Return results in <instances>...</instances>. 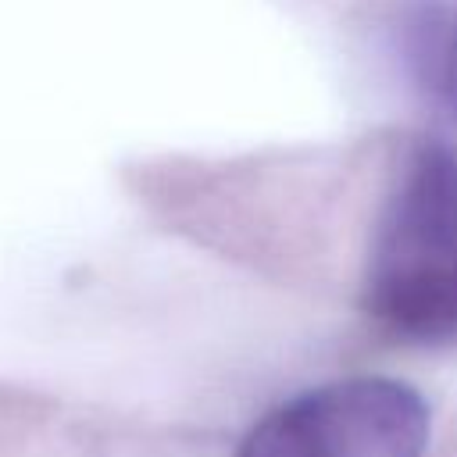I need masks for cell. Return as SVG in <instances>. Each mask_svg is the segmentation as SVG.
I'll use <instances>...</instances> for the list:
<instances>
[{
  "label": "cell",
  "mask_w": 457,
  "mask_h": 457,
  "mask_svg": "<svg viewBox=\"0 0 457 457\" xmlns=\"http://www.w3.org/2000/svg\"><path fill=\"white\" fill-rule=\"evenodd\" d=\"M428 407L418 389L382 375H353L307 389L264 414L239 457H421Z\"/></svg>",
  "instance_id": "7a4b0ae2"
},
{
  "label": "cell",
  "mask_w": 457,
  "mask_h": 457,
  "mask_svg": "<svg viewBox=\"0 0 457 457\" xmlns=\"http://www.w3.org/2000/svg\"><path fill=\"white\" fill-rule=\"evenodd\" d=\"M364 307L400 339H457V154L443 143L418 146L382 204Z\"/></svg>",
  "instance_id": "6da1fadb"
},
{
  "label": "cell",
  "mask_w": 457,
  "mask_h": 457,
  "mask_svg": "<svg viewBox=\"0 0 457 457\" xmlns=\"http://www.w3.org/2000/svg\"><path fill=\"white\" fill-rule=\"evenodd\" d=\"M446 93H450V107L457 114V18L450 29V43H446Z\"/></svg>",
  "instance_id": "3957f363"
}]
</instances>
